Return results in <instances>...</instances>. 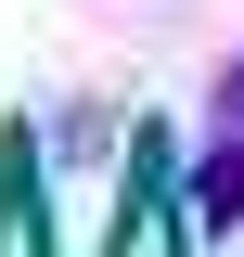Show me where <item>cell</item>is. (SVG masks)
Listing matches in <instances>:
<instances>
[{
  "mask_svg": "<svg viewBox=\"0 0 244 257\" xmlns=\"http://www.w3.org/2000/svg\"><path fill=\"white\" fill-rule=\"evenodd\" d=\"M218 116H244V77H218Z\"/></svg>",
  "mask_w": 244,
  "mask_h": 257,
  "instance_id": "obj_2",
  "label": "cell"
},
{
  "mask_svg": "<svg viewBox=\"0 0 244 257\" xmlns=\"http://www.w3.org/2000/svg\"><path fill=\"white\" fill-rule=\"evenodd\" d=\"M193 206H206V231H218V219H244V142H218V155L193 167Z\"/></svg>",
  "mask_w": 244,
  "mask_h": 257,
  "instance_id": "obj_1",
  "label": "cell"
}]
</instances>
